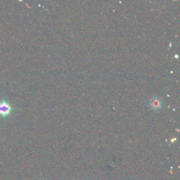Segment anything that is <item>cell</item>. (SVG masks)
Masks as SVG:
<instances>
[{
    "instance_id": "2",
    "label": "cell",
    "mask_w": 180,
    "mask_h": 180,
    "mask_svg": "<svg viewBox=\"0 0 180 180\" xmlns=\"http://www.w3.org/2000/svg\"><path fill=\"white\" fill-rule=\"evenodd\" d=\"M150 105L153 109L158 110V109L161 108L162 103H161V101L159 100V99H158L157 97H154V98H153L151 101H150Z\"/></svg>"
},
{
    "instance_id": "1",
    "label": "cell",
    "mask_w": 180,
    "mask_h": 180,
    "mask_svg": "<svg viewBox=\"0 0 180 180\" xmlns=\"http://www.w3.org/2000/svg\"><path fill=\"white\" fill-rule=\"evenodd\" d=\"M14 108L11 103L5 99L0 101V116L3 118H6L10 116Z\"/></svg>"
}]
</instances>
